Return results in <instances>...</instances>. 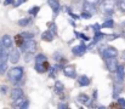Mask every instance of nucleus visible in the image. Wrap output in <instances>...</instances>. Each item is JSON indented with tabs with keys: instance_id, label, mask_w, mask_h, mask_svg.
<instances>
[{
	"instance_id": "obj_30",
	"label": "nucleus",
	"mask_w": 125,
	"mask_h": 109,
	"mask_svg": "<svg viewBox=\"0 0 125 109\" xmlns=\"http://www.w3.org/2000/svg\"><path fill=\"white\" fill-rule=\"evenodd\" d=\"M6 70H7V63L6 62H0V75H2Z\"/></svg>"
},
{
	"instance_id": "obj_42",
	"label": "nucleus",
	"mask_w": 125,
	"mask_h": 109,
	"mask_svg": "<svg viewBox=\"0 0 125 109\" xmlns=\"http://www.w3.org/2000/svg\"><path fill=\"white\" fill-rule=\"evenodd\" d=\"M6 91H7V87H6V86H1V87H0V92H1L2 95H5Z\"/></svg>"
},
{
	"instance_id": "obj_10",
	"label": "nucleus",
	"mask_w": 125,
	"mask_h": 109,
	"mask_svg": "<svg viewBox=\"0 0 125 109\" xmlns=\"http://www.w3.org/2000/svg\"><path fill=\"white\" fill-rule=\"evenodd\" d=\"M49 69H50V64L47 61H45L42 63H35V70L38 73H45Z\"/></svg>"
},
{
	"instance_id": "obj_16",
	"label": "nucleus",
	"mask_w": 125,
	"mask_h": 109,
	"mask_svg": "<svg viewBox=\"0 0 125 109\" xmlns=\"http://www.w3.org/2000/svg\"><path fill=\"white\" fill-rule=\"evenodd\" d=\"M122 90H123V85H122V82H115L114 84V87H113V98H118V96H119V93L122 92Z\"/></svg>"
},
{
	"instance_id": "obj_26",
	"label": "nucleus",
	"mask_w": 125,
	"mask_h": 109,
	"mask_svg": "<svg viewBox=\"0 0 125 109\" xmlns=\"http://www.w3.org/2000/svg\"><path fill=\"white\" fill-rule=\"evenodd\" d=\"M47 27H49V29H50L55 35H57V27H56L55 22H49V23H47Z\"/></svg>"
},
{
	"instance_id": "obj_20",
	"label": "nucleus",
	"mask_w": 125,
	"mask_h": 109,
	"mask_svg": "<svg viewBox=\"0 0 125 109\" xmlns=\"http://www.w3.org/2000/svg\"><path fill=\"white\" fill-rule=\"evenodd\" d=\"M13 41H15V44L18 46V47H21L23 44H24V41H26V39L23 38V35L20 33V34H17V35L13 38Z\"/></svg>"
},
{
	"instance_id": "obj_3",
	"label": "nucleus",
	"mask_w": 125,
	"mask_h": 109,
	"mask_svg": "<svg viewBox=\"0 0 125 109\" xmlns=\"http://www.w3.org/2000/svg\"><path fill=\"white\" fill-rule=\"evenodd\" d=\"M101 10L106 13V15H113L114 10H115V1L114 0H102L100 4Z\"/></svg>"
},
{
	"instance_id": "obj_8",
	"label": "nucleus",
	"mask_w": 125,
	"mask_h": 109,
	"mask_svg": "<svg viewBox=\"0 0 125 109\" xmlns=\"http://www.w3.org/2000/svg\"><path fill=\"white\" fill-rule=\"evenodd\" d=\"M63 73L67 78H71V79H75L77 78V72H75V67L74 66H66L63 67Z\"/></svg>"
},
{
	"instance_id": "obj_44",
	"label": "nucleus",
	"mask_w": 125,
	"mask_h": 109,
	"mask_svg": "<svg viewBox=\"0 0 125 109\" xmlns=\"http://www.w3.org/2000/svg\"><path fill=\"white\" fill-rule=\"evenodd\" d=\"M92 97H94V101L97 99V90H94V95H92Z\"/></svg>"
},
{
	"instance_id": "obj_12",
	"label": "nucleus",
	"mask_w": 125,
	"mask_h": 109,
	"mask_svg": "<svg viewBox=\"0 0 125 109\" xmlns=\"http://www.w3.org/2000/svg\"><path fill=\"white\" fill-rule=\"evenodd\" d=\"M90 84H91V80H90L89 76H86V75H80V76L78 78V85H79L80 87L89 86Z\"/></svg>"
},
{
	"instance_id": "obj_7",
	"label": "nucleus",
	"mask_w": 125,
	"mask_h": 109,
	"mask_svg": "<svg viewBox=\"0 0 125 109\" xmlns=\"http://www.w3.org/2000/svg\"><path fill=\"white\" fill-rule=\"evenodd\" d=\"M21 50H17V49H11V51L9 52V61L11 63H17L21 58Z\"/></svg>"
},
{
	"instance_id": "obj_9",
	"label": "nucleus",
	"mask_w": 125,
	"mask_h": 109,
	"mask_svg": "<svg viewBox=\"0 0 125 109\" xmlns=\"http://www.w3.org/2000/svg\"><path fill=\"white\" fill-rule=\"evenodd\" d=\"M47 4H49V6L52 9V11H53V16L56 17V16L58 15L60 10H61L60 0H47Z\"/></svg>"
},
{
	"instance_id": "obj_48",
	"label": "nucleus",
	"mask_w": 125,
	"mask_h": 109,
	"mask_svg": "<svg viewBox=\"0 0 125 109\" xmlns=\"http://www.w3.org/2000/svg\"><path fill=\"white\" fill-rule=\"evenodd\" d=\"M123 58H124V59H125V51H124V52H123Z\"/></svg>"
},
{
	"instance_id": "obj_34",
	"label": "nucleus",
	"mask_w": 125,
	"mask_h": 109,
	"mask_svg": "<svg viewBox=\"0 0 125 109\" xmlns=\"http://www.w3.org/2000/svg\"><path fill=\"white\" fill-rule=\"evenodd\" d=\"M33 53H34V52H27V53H26V57H24V61H26V62H29V61L34 57Z\"/></svg>"
},
{
	"instance_id": "obj_5",
	"label": "nucleus",
	"mask_w": 125,
	"mask_h": 109,
	"mask_svg": "<svg viewBox=\"0 0 125 109\" xmlns=\"http://www.w3.org/2000/svg\"><path fill=\"white\" fill-rule=\"evenodd\" d=\"M104 62H106V67L107 69L109 70V73H115L118 69V61L115 57H111V58H104Z\"/></svg>"
},
{
	"instance_id": "obj_13",
	"label": "nucleus",
	"mask_w": 125,
	"mask_h": 109,
	"mask_svg": "<svg viewBox=\"0 0 125 109\" xmlns=\"http://www.w3.org/2000/svg\"><path fill=\"white\" fill-rule=\"evenodd\" d=\"M20 97H23V90L20 89V87L12 89V91H11V99H16V98H20Z\"/></svg>"
},
{
	"instance_id": "obj_23",
	"label": "nucleus",
	"mask_w": 125,
	"mask_h": 109,
	"mask_svg": "<svg viewBox=\"0 0 125 109\" xmlns=\"http://www.w3.org/2000/svg\"><path fill=\"white\" fill-rule=\"evenodd\" d=\"M12 107H16V108H21V106L23 104V102L26 101L24 97H20V98H16V99H12Z\"/></svg>"
},
{
	"instance_id": "obj_37",
	"label": "nucleus",
	"mask_w": 125,
	"mask_h": 109,
	"mask_svg": "<svg viewBox=\"0 0 125 109\" xmlns=\"http://www.w3.org/2000/svg\"><path fill=\"white\" fill-rule=\"evenodd\" d=\"M117 38H119V34H112V35L107 36V40H108V41H112V40H114V39H117Z\"/></svg>"
},
{
	"instance_id": "obj_43",
	"label": "nucleus",
	"mask_w": 125,
	"mask_h": 109,
	"mask_svg": "<svg viewBox=\"0 0 125 109\" xmlns=\"http://www.w3.org/2000/svg\"><path fill=\"white\" fill-rule=\"evenodd\" d=\"M86 2H90V4H94V5H96V4H98V1L100 0H85Z\"/></svg>"
},
{
	"instance_id": "obj_45",
	"label": "nucleus",
	"mask_w": 125,
	"mask_h": 109,
	"mask_svg": "<svg viewBox=\"0 0 125 109\" xmlns=\"http://www.w3.org/2000/svg\"><path fill=\"white\" fill-rule=\"evenodd\" d=\"M4 49H5V46H4V44H2V42L0 41V53H1V52L4 51Z\"/></svg>"
},
{
	"instance_id": "obj_19",
	"label": "nucleus",
	"mask_w": 125,
	"mask_h": 109,
	"mask_svg": "<svg viewBox=\"0 0 125 109\" xmlns=\"http://www.w3.org/2000/svg\"><path fill=\"white\" fill-rule=\"evenodd\" d=\"M77 101H78L80 104H85V106H86V104L90 102V97H89L87 95H85V93H80V95L78 96Z\"/></svg>"
},
{
	"instance_id": "obj_14",
	"label": "nucleus",
	"mask_w": 125,
	"mask_h": 109,
	"mask_svg": "<svg viewBox=\"0 0 125 109\" xmlns=\"http://www.w3.org/2000/svg\"><path fill=\"white\" fill-rule=\"evenodd\" d=\"M1 42L4 44L5 49H10L12 46V38L9 35V34H5V35H2V38H1Z\"/></svg>"
},
{
	"instance_id": "obj_41",
	"label": "nucleus",
	"mask_w": 125,
	"mask_h": 109,
	"mask_svg": "<svg viewBox=\"0 0 125 109\" xmlns=\"http://www.w3.org/2000/svg\"><path fill=\"white\" fill-rule=\"evenodd\" d=\"M15 4V0H4V5L7 6V5H12Z\"/></svg>"
},
{
	"instance_id": "obj_47",
	"label": "nucleus",
	"mask_w": 125,
	"mask_h": 109,
	"mask_svg": "<svg viewBox=\"0 0 125 109\" xmlns=\"http://www.w3.org/2000/svg\"><path fill=\"white\" fill-rule=\"evenodd\" d=\"M120 35H122V36H123V38H124V39H125V29H124V32H123V33H122Z\"/></svg>"
},
{
	"instance_id": "obj_39",
	"label": "nucleus",
	"mask_w": 125,
	"mask_h": 109,
	"mask_svg": "<svg viewBox=\"0 0 125 109\" xmlns=\"http://www.w3.org/2000/svg\"><path fill=\"white\" fill-rule=\"evenodd\" d=\"M118 103H119V106H120V107H124L125 108V99L124 98H122V97L119 98V97H118Z\"/></svg>"
},
{
	"instance_id": "obj_28",
	"label": "nucleus",
	"mask_w": 125,
	"mask_h": 109,
	"mask_svg": "<svg viewBox=\"0 0 125 109\" xmlns=\"http://www.w3.org/2000/svg\"><path fill=\"white\" fill-rule=\"evenodd\" d=\"M74 34H75V38H78V39H82L84 41H87V40H90V38L86 35H84V33H79V32H77V30H74Z\"/></svg>"
},
{
	"instance_id": "obj_31",
	"label": "nucleus",
	"mask_w": 125,
	"mask_h": 109,
	"mask_svg": "<svg viewBox=\"0 0 125 109\" xmlns=\"http://www.w3.org/2000/svg\"><path fill=\"white\" fill-rule=\"evenodd\" d=\"M21 34L23 35V38H24L26 40H29V39H33V38H34V34H33V33H29V32H22Z\"/></svg>"
},
{
	"instance_id": "obj_36",
	"label": "nucleus",
	"mask_w": 125,
	"mask_h": 109,
	"mask_svg": "<svg viewBox=\"0 0 125 109\" xmlns=\"http://www.w3.org/2000/svg\"><path fill=\"white\" fill-rule=\"evenodd\" d=\"M89 28H91V29H94L95 32H97V30H100L102 27H101V24H98V23H95V24H92V26H90Z\"/></svg>"
},
{
	"instance_id": "obj_24",
	"label": "nucleus",
	"mask_w": 125,
	"mask_h": 109,
	"mask_svg": "<svg viewBox=\"0 0 125 109\" xmlns=\"http://www.w3.org/2000/svg\"><path fill=\"white\" fill-rule=\"evenodd\" d=\"M39 11H40V6H33L28 10V13L32 15V16H37L39 13Z\"/></svg>"
},
{
	"instance_id": "obj_33",
	"label": "nucleus",
	"mask_w": 125,
	"mask_h": 109,
	"mask_svg": "<svg viewBox=\"0 0 125 109\" xmlns=\"http://www.w3.org/2000/svg\"><path fill=\"white\" fill-rule=\"evenodd\" d=\"M118 7L122 12H125V0H119L118 1Z\"/></svg>"
},
{
	"instance_id": "obj_32",
	"label": "nucleus",
	"mask_w": 125,
	"mask_h": 109,
	"mask_svg": "<svg viewBox=\"0 0 125 109\" xmlns=\"http://www.w3.org/2000/svg\"><path fill=\"white\" fill-rule=\"evenodd\" d=\"M80 17H82V18H84V20H90V18L92 17V13L86 12V11H83V12H82V15H80Z\"/></svg>"
},
{
	"instance_id": "obj_2",
	"label": "nucleus",
	"mask_w": 125,
	"mask_h": 109,
	"mask_svg": "<svg viewBox=\"0 0 125 109\" xmlns=\"http://www.w3.org/2000/svg\"><path fill=\"white\" fill-rule=\"evenodd\" d=\"M100 53L103 58H111V57H117L118 56V50L114 47V46H102L100 50Z\"/></svg>"
},
{
	"instance_id": "obj_49",
	"label": "nucleus",
	"mask_w": 125,
	"mask_h": 109,
	"mask_svg": "<svg viewBox=\"0 0 125 109\" xmlns=\"http://www.w3.org/2000/svg\"><path fill=\"white\" fill-rule=\"evenodd\" d=\"M122 26H123V27H125V22H123V23H122Z\"/></svg>"
},
{
	"instance_id": "obj_11",
	"label": "nucleus",
	"mask_w": 125,
	"mask_h": 109,
	"mask_svg": "<svg viewBox=\"0 0 125 109\" xmlns=\"http://www.w3.org/2000/svg\"><path fill=\"white\" fill-rule=\"evenodd\" d=\"M53 38H55V34H53L50 29H47V30H45V32H42V41L51 42V41L53 40Z\"/></svg>"
},
{
	"instance_id": "obj_35",
	"label": "nucleus",
	"mask_w": 125,
	"mask_h": 109,
	"mask_svg": "<svg viewBox=\"0 0 125 109\" xmlns=\"http://www.w3.org/2000/svg\"><path fill=\"white\" fill-rule=\"evenodd\" d=\"M57 108L58 109H68L69 106H68L67 103H64V102H60V103L57 104Z\"/></svg>"
},
{
	"instance_id": "obj_25",
	"label": "nucleus",
	"mask_w": 125,
	"mask_h": 109,
	"mask_svg": "<svg viewBox=\"0 0 125 109\" xmlns=\"http://www.w3.org/2000/svg\"><path fill=\"white\" fill-rule=\"evenodd\" d=\"M101 27L102 28H113L114 27V22H113V20H107V21H104L103 24H101Z\"/></svg>"
},
{
	"instance_id": "obj_21",
	"label": "nucleus",
	"mask_w": 125,
	"mask_h": 109,
	"mask_svg": "<svg viewBox=\"0 0 125 109\" xmlns=\"http://www.w3.org/2000/svg\"><path fill=\"white\" fill-rule=\"evenodd\" d=\"M63 90H64V85L61 81H56L55 82V92H56V95H61L63 92Z\"/></svg>"
},
{
	"instance_id": "obj_15",
	"label": "nucleus",
	"mask_w": 125,
	"mask_h": 109,
	"mask_svg": "<svg viewBox=\"0 0 125 109\" xmlns=\"http://www.w3.org/2000/svg\"><path fill=\"white\" fill-rule=\"evenodd\" d=\"M32 22H33L32 17H24V18H21V20L17 22V24H18L20 27H27V26H31Z\"/></svg>"
},
{
	"instance_id": "obj_22",
	"label": "nucleus",
	"mask_w": 125,
	"mask_h": 109,
	"mask_svg": "<svg viewBox=\"0 0 125 109\" xmlns=\"http://www.w3.org/2000/svg\"><path fill=\"white\" fill-rule=\"evenodd\" d=\"M104 33H102V32H100V30H97V32H95V35H94V40H92V42L94 44H97L98 41H101L103 38H104Z\"/></svg>"
},
{
	"instance_id": "obj_17",
	"label": "nucleus",
	"mask_w": 125,
	"mask_h": 109,
	"mask_svg": "<svg viewBox=\"0 0 125 109\" xmlns=\"http://www.w3.org/2000/svg\"><path fill=\"white\" fill-rule=\"evenodd\" d=\"M83 10L86 11V12H90V13H95L96 12V7L94 4H90V2H84V6H83Z\"/></svg>"
},
{
	"instance_id": "obj_27",
	"label": "nucleus",
	"mask_w": 125,
	"mask_h": 109,
	"mask_svg": "<svg viewBox=\"0 0 125 109\" xmlns=\"http://www.w3.org/2000/svg\"><path fill=\"white\" fill-rule=\"evenodd\" d=\"M45 61H47V58H46V56L42 55V53H39V55L35 57V63H42V62H45Z\"/></svg>"
},
{
	"instance_id": "obj_4",
	"label": "nucleus",
	"mask_w": 125,
	"mask_h": 109,
	"mask_svg": "<svg viewBox=\"0 0 125 109\" xmlns=\"http://www.w3.org/2000/svg\"><path fill=\"white\" fill-rule=\"evenodd\" d=\"M20 50H21V52H24V53H27V52H35V50H37V42L33 39L26 40L24 44L20 47Z\"/></svg>"
},
{
	"instance_id": "obj_29",
	"label": "nucleus",
	"mask_w": 125,
	"mask_h": 109,
	"mask_svg": "<svg viewBox=\"0 0 125 109\" xmlns=\"http://www.w3.org/2000/svg\"><path fill=\"white\" fill-rule=\"evenodd\" d=\"M9 59V52H6L5 50L0 53V62H6Z\"/></svg>"
},
{
	"instance_id": "obj_38",
	"label": "nucleus",
	"mask_w": 125,
	"mask_h": 109,
	"mask_svg": "<svg viewBox=\"0 0 125 109\" xmlns=\"http://www.w3.org/2000/svg\"><path fill=\"white\" fill-rule=\"evenodd\" d=\"M23 2H26V0H16V1H15V4H13V6H15V7H18V6H20V5H22Z\"/></svg>"
},
{
	"instance_id": "obj_40",
	"label": "nucleus",
	"mask_w": 125,
	"mask_h": 109,
	"mask_svg": "<svg viewBox=\"0 0 125 109\" xmlns=\"http://www.w3.org/2000/svg\"><path fill=\"white\" fill-rule=\"evenodd\" d=\"M28 107H29V101L26 99V101L23 102V104L21 106V109H26V108H28Z\"/></svg>"
},
{
	"instance_id": "obj_1",
	"label": "nucleus",
	"mask_w": 125,
	"mask_h": 109,
	"mask_svg": "<svg viewBox=\"0 0 125 109\" xmlns=\"http://www.w3.org/2000/svg\"><path fill=\"white\" fill-rule=\"evenodd\" d=\"M23 74H24V69L23 67H13L11 68L9 73H7V78L11 82H13L15 85L20 84V81L22 80L23 78Z\"/></svg>"
},
{
	"instance_id": "obj_6",
	"label": "nucleus",
	"mask_w": 125,
	"mask_h": 109,
	"mask_svg": "<svg viewBox=\"0 0 125 109\" xmlns=\"http://www.w3.org/2000/svg\"><path fill=\"white\" fill-rule=\"evenodd\" d=\"M86 50H87V46L84 44V40H82V41H80V45H78V46L73 47L72 52L74 53V56H77V57H80V56H83L84 53L86 52Z\"/></svg>"
},
{
	"instance_id": "obj_18",
	"label": "nucleus",
	"mask_w": 125,
	"mask_h": 109,
	"mask_svg": "<svg viewBox=\"0 0 125 109\" xmlns=\"http://www.w3.org/2000/svg\"><path fill=\"white\" fill-rule=\"evenodd\" d=\"M117 78H118V81L119 82H122L123 81V79H124V66L123 64H119L118 66V69H117Z\"/></svg>"
},
{
	"instance_id": "obj_46",
	"label": "nucleus",
	"mask_w": 125,
	"mask_h": 109,
	"mask_svg": "<svg viewBox=\"0 0 125 109\" xmlns=\"http://www.w3.org/2000/svg\"><path fill=\"white\" fill-rule=\"evenodd\" d=\"M69 23H71L73 27H75V23H74V21H71V20H69Z\"/></svg>"
}]
</instances>
